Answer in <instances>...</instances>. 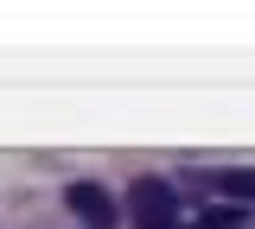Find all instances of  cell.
I'll return each mask as SVG.
<instances>
[{"instance_id":"cell-3","label":"cell","mask_w":255,"mask_h":229,"mask_svg":"<svg viewBox=\"0 0 255 229\" xmlns=\"http://www.w3.org/2000/svg\"><path fill=\"white\" fill-rule=\"evenodd\" d=\"M211 191L236 197V204H255V165H223V172H211Z\"/></svg>"},{"instance_id":"cell-1","label":"cell","mask_w":255,"mask_h":229,"mask_svg":"<svg viewBox=\"0 0 255 229\" xmlns=\"http://www.w3.org/2000/svg\"><path fill=\"white\" fill-rule=\"evenodd\" d=\"M128 217H134V229H172V217H179L172 185H159V178H134V191H128Z\"/></svg>"},{"instance_id":"cell-2","label":"cell","mask_w":255,"mask_h":229,"mask_svg":"<svg viewBox=\"0 0 255 229\" xmlns=\"http://www.w3.org/2000/svg\"><path fill=\"white\" fill-rule=\"evenodd\" d=\"M64 204H70L90 229H115V217H122V210H115V197L102 191V185H90V178H77V185L64 191Z\"/></svg>"}]
</instances>
